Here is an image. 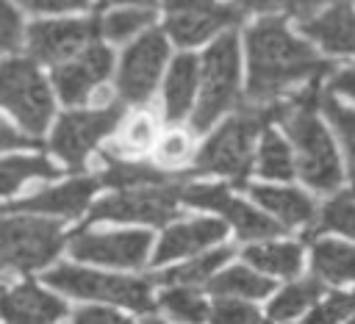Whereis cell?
Returning <instances> with one entry per match:
<instances>
[{"label": "cell", "instance_id": "6da1fadb", "mask_svg": "<svg viewBox=\"0 0 355 324\" xmlns=\"http://www.w3.org/2000/svg\"><path fill=\"white\" fill-rule=\"evenodd\" d=\"M247 100L252 105H269L286 86L297 80L313 83L333 69V64L319 58L311 44L291 36L280 17H266L247 30Z\"/></svg>", "mask_w": 355, "mask_h": 324}, {"label": "cell", "instance_id": "7a4b0ae2", "mask_svg": "<svg viewBox=\"0 0 355 324\" xmlns=\"http://www.w3.org/2000/svg\"><path fill=\"white\" fill-rule=\"evenodd\" d=\"M272 119H286V102H269V105L247 102L202 144L191 169L197 174H208V172L227 174L233 186H244L252 169V141L261 133V127H266Z\"/></svg>", "mask_w": 355, "mask_h": 324}, {"label": "cell", "instance_id": "3957f363", "mask_svg": "<svg viewBox=\"0 0 355 324\" xmlns=\"http://www.w3.org/2000/svg\"><path fill=\"white\" fill-rule=\"evenodd\" d=\"M319 100V80H313L302 94L286 102V130L288 138L297 147V172L300 177L313 186L316 191H338L341 186V166L333 147V138L327 136L324 125L316 119Z\"/></svg>", "mask_w": 355, "mask_h": 324}, {"label": "cell", "instance_id": "277c9868", "mask_svg": "<svg viewBox=\"0 0 355 324\" xmlns=\"http://www.w3.org/2000/svg\"><path fill=\"white\" fill-rule=\"evenodd\" d=\"M239 100V39L236 33L219 36L202 55V91L191 127L208 130L222 111Z\"/></svg>", "mask_w": 355, "mask_h": 324}, {"label": "cell", "instance_id": "5b68a950", "mask_svg": "<svg viewBox=\"0 0 355 324\" xmlns=\"http://www.w3.org/2000/svg\"><path fill=\"white\" fill-rule=\"evenodd\" d=\"M44 282L80 296V299H103V302H114L139 313H150L153 310V296H150V282L153 280H139V277H119V274H103V271H92V269H80V266H58L53 271L44 274Z\"/></svg>", "mask_w": 355, "mask_h": 324}, {"label": "cell", "instance_id": "8992f818", "mask_svg": "<svg viewBox=\"0 0 355 324\" xmlns=\"http://www.w3.org/2000/svg\"><path fill=\"white\" fill-rule=\"evenodd\" d=\"M0 100L19 119L28 133H42L53 116V97L36 64L28 58H8L0 72Z\"/></svg>", "mask_w": 355, "mask_h": 324}, {"label": "cell", "instance_id": "52a82bcc", "mask_svg": "<svg viewBox=\"0 0 355 324\" xmlns=\"http://www.w3.org/2000/svg\"><path fill=\"white\" fill-rule=\"evenodd\" d=\"M3 263L19 271H33L50 263L61 246V224L36 216H8L3 222Z\"/></svg>", "mask_w": 355, "mask_h": 324}, {"label": "cell", "instance_id": "ba28073f", "mask_svg": "<svg viewBox=\"0 0 355 324\" xmlns=\"http://www.w3.org/2000/svg\"><path fill=\"white\" fill-rule=\"evenodd\" d=\"M122 111L125 108L119 102H114V105H105V108H97V111H69V114H64L58 119L55 130H53L50 150L61 161H67L69 172H80L92 147L116 127V122L122 119Z\"/></svg>", "mask_w": 355, "mask_h": 324}, {"label": "cell", "instance_id": "9c48e42d", "mask_svg": "<svg viewBox=\"0 0 355 324\" xmlns=\"http://www.w3.org/2000/svg\"><path fill=\"white\" fill-rule=\"evenodd\" d=\"M178 199H183V186H178V183H172V186L130 188V191H119L114 197L100 199L89 210V222L114 219V222L166 224V222H172L178 216L175 213Z\"/></svg>", "mask_w": 355, "mask_h": 324}, {"label": "cell", "instance_id": "30bf717a", "mask_svg": "<svg viewBox=\"0 0 355 324\" xmlns=\"http://www.w3.org/2000/svg\"><path fill=\"white\" fill-rule=\"evenodd\" d=\"M166 55H169V47L158 28L139 36L122 55V66L116 78L119 97L128 102H144L155 89V80L164 69Z\"/></svg>", "mask_w": 355, "mask_h": 324}, {"label": "cell", "instance_id": "8fae6325", "mask_svg": "<svg viewBox=\"0 0 355 324\" xmlns=\"http://www.w3.org/2000/svg\"><path fill=\"white\" fill-rule=\"evenodd\" d=\"M150 244H153V235L144 233V230H125V233H86V230H78L69 241V252L78 260L136 269V266L144 263V258L150 252Z\"/></svg>", "mask_w": 355, "mask_h": 324}, {"label": "cell", "instance_id": "7c38bea8", "mask_svg": "<svg viewBox=\"0 0 355 324\" xmlns=\"http://www.w3.org/2000/svg\"><path fill=\"white\" fill-rule=\"evenodd\" d=\"M100 19H53V22H33L28 28V53L36 61L55 64L61 58L75 55L80 47L97 39Z\"/></svg>", "mask_w": 355, "mask_h": 324}, {"label": "cell", "instance_id": "4fadbf2b", "mask_svg": "<svg viewBox=\"0 0 355 324\" xmlns=\"http://www.w3.org/2000/svg\"><path fill=\"white\" fill-rule=\"evenodd\" d=\"M183 202L194 205V208H211L219 210L239 233V238H269V235H280L283 227L272 219H266L263 213L252 210L250 205H244L241 199H236L230 194V188L225 186H186L183 188Z\"/></svg>", "mask_w": 355, "mask_h": 324}, {"label": "cell", "instance_id": "5bb4252c", "mask_svg": "<svg viewBox=\"0 0 355 324\" xmlns=\"http://www.w3.org/2000/svg\"><path fill=\"white\" fill-rule=\"evenodd\" d=\"M111 72V53L103 44H89L80 55L67 64H58L53 72V83L64 102H80L105 75Z\"/></svg>", "mask_w": 355, "mask_h": 324}, {"label": "cell", "instance_id": "9a60e30c", "mask_svg": "<svg viewBox=\"0 0 355 324\" xmlns=\"http://www.w3.org/2000/svg\"><path fill=\"white\" fill-rule=\"evenodd\" d=\"M241 19V11L233 6H222V3H202L197 8L180 11V14H169L166 19V30L172 33V39L183 47L200 44L208 36H214L216 30H222L225 25H233Z\"/></svg>", "mask_w": 355, "mask_h": 324}, {"label": "cell", "instance_id": "2e32d148", "mask_svg": "<svg viewBox=\"0 0 355 324\" xmlns=\"http://www.w3.org/2000/svg\"><path fill=\"white\" fill-rule=\"evenodd\" d=\"M100 186V177H75L58 188L36 191L28 199H19L14 205H6V213L14 210H33V213H58V216H78L86 210L94 188Z\"/></svg>", "mask_w": 355, "mask_h": 324}, {"label": "cell", "instance_id": "e0dca14e", "mask_svg": "<svg viewBox=\"0 0 355 324\" xmlns=\"http://www.w3.org/2000/svg\"><path fill=\"white\" fill-rule=\"evenodd\" d=\"M302 33L319 42L327 53L355 55V8L349 0L333 3L324 14L300 22Z\"/></svg>", "mask_w": 355, "mask_h": 324}, {"label": "cell", "instance_id": "ac0fdd59", "mask_svg": "<svg viewBox=\"0 0 355 324\" xmlns=\"http://www.w3.org/2000/svg\"><path fill=\"white\" fill-rule=\"evenodd\" d=\"M64 313V302L33 282L17 285L3 296V316L8 324H55Z\"/></svg>", "mask_w": 355, "mask_h": 324}, {"label": "cell", "instance_id": "d6986e66", "mask_svg": "<svg viewBox=\"0 0 355 324\" xmlns=\"http://www.w3.org/2000/svg\"><path fill=\"white\" fill-rule=\"evenodd\" d=\"M222 235H225V222H219V219H197V222H186V224L169 227L161 235V244H158V249L153 255V263L161 266L166 260L200 252V249L216 244Z\"/></svg>", "mask_w": 355, "mask_h": 324}, {"label": "cell", "instance_id": "ffe728a7", "mask_svg": "<svg viewBox=\"0 0 355 324\" xmlns=\"http://www.w3.org/2000/svg\"><path fill=\"white\" fill-rule=\"evenodd\" d=\"M108 166L100 174L103 186H111L116 191H130V188H147V186H172L180 183L183 177H194V169L186 172H166L150 163H128V161H116L111 155H105Z\"/></svg>", "mask_w": 355, "mask_h": 324}, {"label": "cell", "instance_id": "44dd1931", "mask_svg": "<svg viewBox=\"0 0 355 324\" xmlns=\"http://www.w3.org/2000/svg\"><path fill=\"white\" fill-rule=\"evenodd\" d=\"M197 72L200 64L191 53H183L172 61L166 86H164V97H166V122H180L194 100V89H197Z\"/></svg>", "mask_w": 355, "mask_h": 324}, {"label": "cell", "instance_id": "7402d4cb", "mask_svg": "<svg viewBox=\"0 0 355 324\" xmlns=\"http://www.w3.org/2000/svg\"><path fill=\"white\" fill-rule=\"evenodd\" d=\"M250 194L258 205H263L266 210L277 213L283 219V224H305L311 222L313 213V202L297 191V188H272V186H250Z\"/></svg>", "mask_w": 355, "mask_h": 324}, {"label": "cell", "instance_id": "603a6c76", "mask_svg": "<svg viewBox=\"0 0 355 324\" xmlns=\"http://www.w3.org/2000/svg\"><path fill=\"white\" fill-rule=\"evenodd\" d=\"M313 271L327 282H355V246L341 241H316L311 255Z\"/></svg>", "mask_w": 355, "mask_h": 324}, {"label": "cell", "instance_id": "cb8c5ba5", "mask_svg": "<svg viewBox=\"0 0 355 324\" xmlns=\"http://www.w3.org/2000/svg\"><path fill=\"white\" fill-rule=\"evenodd\" d=\"M244 260L261 271H272L280 277H297L302 266V249L300 244H255L244 249Z\"/></svg>", "mask_w": 355, "mask_h": 324}, {"label": "cell", "instance_id": "d4e9b609", "mask_svg": "<svg viewBox=\"0 0 355 324\" xmlns=\"http://www.w3.org/2000/svg\"><path fill=\"white\" fill-rule=\"evenodd\" d=\"M275 288V282L269 277H261L255 271H250L247 266H233L219 271L216 277L208 280V291L216 294L219 299H230V296H244V299H258L266 296Z\"/></svg>", "mask_w": 355, "mask_h": 324}, {"label": "cell", "instance_id": "484cf974", "mask_svg": "<svg viewBox=\"0 0 355 324\" xmlns=\"http://www.w3.org/2000/svg\"><path fill=\"white\" fill-rule=\"evenodd\" d=\"M233 255L230 246H222V249H214V252H205L183 266H175L169 271H161L158 277H150L153 282H164V285H194V282H205L211 280V274Z\"/></svg>", "mask_w": 355, "mask_h": 324}, {"label": "cell", "instance_id": "4316f807", "mask_svg": "<svg viewBox=\"0 0 355 324\" xmlns=\"http://www.w3.org/2000/svg\"><path fill=\"white\" fill-rule=\"evenodd\" d=\"M322 294V282L319 280H300V282H291L286 285L269 305L266 310V318L269 321H288L294 316H300L308 305H313Z\"/></svg>", "mask_w": 355, "mask_h": 324}, {"label": "cell", "instance_id": "83f0119b", "mask_svg": "<svg viewBox=\"0 0 355 324\" xmlns=\"http://www.w3.org/2000/svg\"><path fill=\"white\" fill-rule=\"evenodd\" d=\"M158 305H161L169 316H175L178 321H183V324H202L205 318H211L208 305H205L202 296H200L194 288H189V285H172V288H166V291L161 294Z\"/></svg>", "mask_w": 355, "mask_h": 324}, {"label": "cell", "instance_id": "f1b7e54d", "mask_svg": "<svg viewBox=\"0 0 355 324\" xmlns=\"http://www.w3.org/2000/svg\"><path fill=\"white\" fill-rule=\"evenodd\" d=\"M258 172H261L263 177H272V180H291V174H294L288 144H286L275 130H269V127L263 130V138H261Z\"/></svg>", "mask_w": 355, "mask_h": 324}, {"label": "cell", "instance_id": "f546056e", "mask_svg": "<svg viewBox=\"0 0 355 324\" xmlns=\"http://www.w3.org/2000/svg\"><path fill=\"white\" fill-rule=\"evenodd\" d=\"M61 169H55L47 158H6L0 166V180H3V194H14V188L28 180V177H58Z\"/></svg>", "mask_w": 355, "mask_h": 324}, {"label": "cell", "instance_id": "4dcf8cb0", "mask_svg": "<svg viewBox=\"0 0 355 324\" xmlns=\"http://www.w3.org/2000/svg\"><path fill=\"white\" fill-rule=\"evenodd\" d=\"M319 230H336V233H344V235H352L355 238V202L349 194H338L333 197L322 213H319V227L313 233H305L302 241H311Z\"/></svg>", "mask_w": 355, "mask_h": 324}, {"label": "cell", "instance_id": "1f68e13d", "mask_svg": "<svg viewBox=\"0 0 355 324\" xmlns=\"http://www.w3.org/2000/svg\"><path fill=\"white\" fill-rule=\"evenodd\" d=\"M211 324H266L258 307L241 299H216L211 307Z\"/></svg>", "mask_w": 355, "mask_h": 324}, {"label": "cell", "instance_id": "d6a6232c", "mask_svg": "<svg viewBox=\"0 0 355 324\" xmlns=\"http://www.w3.org/2000/svg\"><path fill=\"white\" fill-rule=\"evenodd\" d=\"M322 111L327 114V119L333 122V127L338 130L344 147H347V155H349V166H352V174H355V111L352 108H344L341 102H336L333 97H324L322 100Z\"/></svg>", "mask_w": 355, "mask_h": 324}, {"label": "cell", "instance_id": "836d02e7", "mask_svg": "<svg viewBox=\"0 0 355 324\" xmlns=\"http://www.w3.org/2000/svg\"><path fill=\"white\" fill-rule=\"evenodd\" d=\"M349 313H355V294L336 291V294H330L324 302H319L311 310V316L305 318V324H338Z\"/></svg>", "mask_w": 355, "mask_h": 324}, {"label": "cell", "instance_id": "e575fe53", "mask_svg": "<svg viewBox=\"0 0 355 324\" xmlns=\"http://www.w3.org/2000/svg\"><path fill=\"white\" fill-rule=\"evenodd\" d=\"M153 19V14L147 11V8H141V11H111V14H105L103 19H100V30L108 36V39H125V36H130L133 30H139V28H144L147 22Z\"/></svg>", "mask_w": 355, "mask_h": 324}, {"label": "cell", "instance_id": "d590c367", "mask_svg": "<svg viewBox=\"0 0 355 324\" xmlns=\"http://www.w3.org/2000/svg\"><path fill=\"white\" fill-rule=\"evenodd\" d=\"M19 36H22L19 17H17V11L11 8V3L3 0V3H0V44H3V50H14L17 42H19Z\"/></svg>", "mask_w": 355, "mask_h": 324}, {"label": "cell", "instance_id": "8d00e7d4", "mask_svg": "<svg viewBox=\"0 0 355 324\" xmlns=\"http://www.w3.org/2000/svg\"><path fill=\"white\" fill-rule=\"evenodd\" d=\"M69 324H133V321H128L125 316L105 310V307H80L72 313Z\"/></svg>", "mask_w": 355, "mask_h": 324}, {"label": "cell", "instance_id": "74e56055", "mask_svg": "<svg viewBox=\"0 0 355 324\" xmlns=\"http://www.w3.org/2000/svg\"><path fill=\"white\" fill-rule=\"evenodd\" d=\"M153 136H155L153 122H150L147 116H139V119L130 125V130H128L125 150H144V147H150V144H153Z\"/></svg>", "mask_w": 355, "mask_h": 324}, {"label": "cell", "instance_id": "f35d334b", "mask_svg": "<svg viewBox=\"0 0 355 324\" xmlns=\"http://www.w3.org/2000/svg\"><path fill=\"white\" fill-rule=\"evenodd\" d=\"M28 11H75L86 8L92 0H19Z\"/></svg>", "mask_w": 355, "mask_h": 324}, {"label": "cell", "instance_id": "ab89813d", "mask_svg": "<svg viewBox=\"0 0 355 324\" xmlns=\"http://www.w3.org/2000/svg\"><path fill=\"white\" fill-rule=\"evenodd\" d=\"M186 152H189V141H186V136H180V133L169 136V138L164 141V147H161V158H164V161H178V158H183Z\"/></svg>", "mask_w": 355, "mask_h": 324}, {"label": "cell", "instance_id": "60d3db41", "mask_svg": "<svg viewBox=\"0 0 355 324\" xmlns=\"http://www.w3.org/2000/svg\"><path fill=\"white\" fill-rule=\"evenodd\" d=\"M330 91H341V94H347V97L355 100V66L338 72V75L330 80Z\"/></svg>", "mask_w": 355, "mask_h": 324}, {"label": "cell", "instance_id": "b9f144b4", "mask_svg": "<svg viewBox=\"0 0 355 324\" xmlns=\"http://www.w3.org/2000/svg\"><path fill=\"white\" fill-rule=\"evenodd\" d=\"M280 6H286V0H236V8L244 11H261V14H272Z\"/></svg>", "mask_w": 355, "mask_h": 324}, {"label": "cell", "instance_id": "7bdbcfd3", "mask_svg": "<svg viewBox=\"0 0 355 324\" xmlns=\"http://www.w3.org/2000/svg\"><path fill=\"white\" fill-rule=\"evenodd\" d=\"M322 3H327V0H286V8H288L291 17H297L300 22H305L308 14H313Z\"/></svg>", "mask_w": 355, "mask_h": 324}, {"label": "cell", "instance_id": "ee69618b", "mask_svg": "<svg viewBox=\"0 0 355 324\" xmlns=\"http://www.w3.org/2000/svg\"><path fill=\"white\" fill-rule=\"evenodd\" d=\"M0 133H3V150H11V147H17V144H22V147H39V144H33V141L17 136V133L11 130V125H6V122H0Z\"/></svg>", "mask_w": 355, "mask_h": 324}, {"label": "cell", "instance_id": "f6af8a7d", "mask_svg": "<svg viewBox=\"0 0 355 324\" xmlns=\"http://www.w3.org/2000/svg\"><path fill=\"white\" fill-rule=\"evenodd\" d=\"M202 3H208V0H164V6H166L169 14H180V11L197 8V6H202Z\"/></svg>", "mask_w": 355, "mask_h": 324}, {"label": "cell", "instance_id": "bcb514c9", "mask_svg": "<svg viewBox=\"0 0 355 324\" xmlns=\"http://www.w3.org/2000/svg\"><path fill=\"white\" fill-rule=\"evenodd\" d=\"M108 3H144V6H150V3H153V0H100V3H97V6H100V8H103V6H108Z\"/></svg>", "mask_w": 355, "mask_h": 324}, {"label": "cell", "instance_id": "7dc6e473", "mask_svg": "<svg viewBox=\"0 0 355 324\" xmlns=\"http://www.w3.org/2000/svg\"><path fill=\"white\" fill-rule=\"evenodd\" d=\"M144 324H164V321H161V318H147Z\"/></svg>", "mask_w": 355, "mask_h": 324}, {"label": "cell", "instance_id": "c3c4849f", "mask_svg": "<svg viewBox=\"0 0 355 324\" xmlns=\"http://www.w3.org/2000/svg\"><path fill=\"white\" fill-rule=\"evenodd\" d=\"M349 324H355V318H352V321H349Z\"/></svg>", "mask_w": 355, "mask_h": 324}, {"label": "cell", "instance_id": "681fc988", "mask_svg": "<svg viewBox=\"0 0 355 324\" xmlns=\"http://www.w3.org/2000/svg\"><path fill=\"white\" fill-rule=\"evenodd\" d=\"M352 194H355V188H352Z\"/></svg>", "mask_w": 355, "mask_h": 324}]
</instances>
